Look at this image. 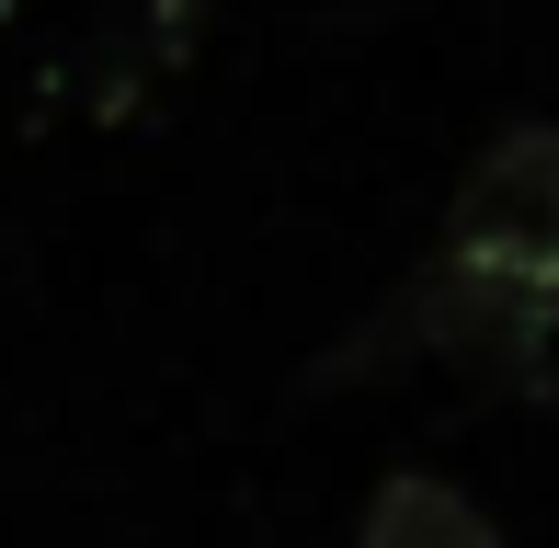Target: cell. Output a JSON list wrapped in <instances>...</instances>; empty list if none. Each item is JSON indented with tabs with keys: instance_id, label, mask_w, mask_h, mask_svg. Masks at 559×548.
<instances>
[{
	"instance_id": "cell-1",
	"label": "cell",
	"mask_w": 559,
	"mask_h": 548,
	"mask_svg": "<svg viewBox=\"0 0 559 548\" xmlns=\"http://www.w3.org/2000/svg\"><path fill=\"white\" fill-rule=\"evenodd\" d=\"M435 263H456V274H479V286H502V297H525V309L559 320V127L548 115L502 127L468 160Z\"/></svg>"
},
{
	"instance_id": "cell-2",
	"label": "cell",
	"mask_w": 559,
	"mask_h": 548,
	"mask_svg": "<svg viewBox=\"0 0 559 548\" xmlns=\"http://www.w3.org/2000/svg\"><path fill=\"white\" fill-rule=\"evenodd\" d=\"M354 548H502V537H491V514H479L445 468H400V480L366 491Z\"/></svg>"
}]
</instances>
